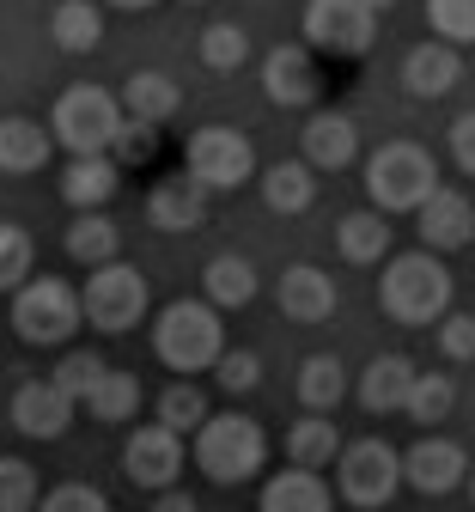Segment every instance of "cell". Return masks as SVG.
Listing matches in <instances>:
<instances>
[{
	"label": "cell",
	"mask_w": 475,
	"mask_h": 512,
	"mask_svg": "<svg viewBox=\"0 0 475 512\" xmlns=\"http://www.w3.org/2000/svg\"><path fill=\"white\" fill-rule=\"evenodd\" d=\"M49 37L67 55H92L104 43V13L92 7V0H61V7L49 13Z\"/></svg>",
	"instance_id": "29"
},
{
	"label": "cell",
	"mask_w": 475,
	"mask_h": 512,
	"mask_svg": "<svg viewBox=\"0 0 475 512\" xmlns=\"http://www.w3.org/2000/svg\"><path fill=\"white\" fill-rule=\"evenodd\" d=\"M427 25L439 43H475V0H427Z\"/></svg>",
	"instance_id": "39"
},
{
	"label": "cell",
	"mask_w": 475,
	"mask_h": 512,
	"mask_svg": "<svg viewBox=\"0 0 475 512\" xmlns=\"http://www.w3.org/2000/svg\"><path fill=\"white\" fill-rule=\"evenodd\" d=\"M439 354L445 360H475V317L469 311H451L439 324Z\"/></svg>",
	"instance_id": "43"
},
{
	"label": "cell",
	"mask_w": 475,
	"mask_h": 512,
	"mask_svg": "<svg viewBox=\"0 0 475 512\" xmlns=\"http://www.w3.org/2000/svg\"><path fill=\"white\" fill-rule=\"evenodd\" d=\"M80 311H86V324H92V330H104V336H128V330L147 317V275L116 256V263L92 269V281L80 287Z\"/></svg>",
	"instance_id": "9"
},
{
	"label": "cell",
	"mask_w": 475,
	"mask_h": 512,
	"mask_svg": "<svg viewBox=\"0 0 475 512\" xmlns=\"http://www.w3.org/2000/svg\"><path fill=\"white\" fill-rule=\"evenodd\" d=\"M37 512H110V500L98 488H86V482H61V488H49L37 500Z\"/></svg>",
	"instance_id": "42"
},
{
	"label": "cell",
	"mask_w": 475,
	"mask_h": 512,
	"mask_svg": "<svg viewBox=\"0 0 475 512\" xmlns=\"http://www.w3.org/2000/svg\"><path fill=\"white\" fill-rule=\"evenodd\" d=\"M415 360L409 354H378L366 372H360V409L366 415H402L409 409V391H415Z\"/></svg>",
	"instance_id": "19"
},
{
	"label": "cell",
	"mask_w": 475,
	"mask_h": 512,
	"mask_svg": "<svg viewBox=\"0 0 475 512\" xmlns=\"http://www.w3.org/2000/svg\"><path fill=\"white\" fill-rule=\"evenodd\" d=\"M262 512H335V494L317 470H281L262 482Z\"/></svg>",
	"instance_id": "24"
},
{
	"label": "cell",
	"mask_w": 475,
	"mask_h": 512,
	"mask_svg": "<svg viewBox=\"0 0 475 512\" xmlns=\"http://www.w3.org/2000/svg\"><path fill=\"white\" fill-rule=\"evenodd\" d=\"M43 500V476L25 458H0V512H37Z\"/></svg>",
	"instance_id": "38"
},
{
	"label": "cell",
	"mask_w": 475,
	"mask_h": 512,
	"mask_svg": "<svg viewBox=\"0 0 475 512\" xmlns=\"http://www.w3.org/2000/svg\"><path fill=\"white\" fill-rule=\"evenodd\" d=\"M195 470L208 476V482H220V488H238V482H250L262 464H268V433L250 421V415H208L201 421V433H195Z\"/></svg>",
	"instance_id": "5"
},
{
	"label": "cell",
	"mask_w": 475,
	"mask_h": 512,
	"mask_svg": "<svg viewBox=\"0 0 475 512\" xmlns=\"http://www.w3.org/2000/svg\"><path fill=\"white\" fill-rule=\"evenodd\" d=\"M451 409H457V384H451L445 372H421L402 415H409L415 427H439V421H451Z\"/></svg>",
	"instance_id": "34"
},
{
	"label": "cell",
	"mask_w": 475,
	"mask_h": 512,
	"mask_svg": "<svg viewBox=\"0 0 475 512\" xmlns=\"http://www.w3.org/2000/svg\"><path fill=\"white\" fill-rule=\"evenodd\" d=\"M31 263H37L31 232L13 226V220H0V293H19L31 281Z\"/></svg>",
	"instance_id": "36"
},
{
	"label": "cell",
	"mask_w": 475,
	"mask_h": 512,
	"mask_svg": "<svg viewBox=\"0 0 475 512\" xmlns=\"http://www.w3.org/2000/svg\"><path fill=\"white\" fill-rule=\"evenodd\" d=\"M55 153V135L49 122H31V116H0V171L7 177H31L43 171Z\"/></svg>",
	"instance_id": "22"
},
{
	"label": "cell",
	"mask_w": 475,
	"mask_h": 512,
	"mask_svg": "<svg viewBox=\"0 0 475 512\" xmlns=\"http://www.w3.org/2000/svg\"><path fill=\"white\" fill-rule=\"evenodd\" d=\"M463 80V55L451 43H415L402 61V92L409 98H445Z\"/></svg>",
	"instance_id": "21"
},
{
	"label": "cell",
	"mask_w": 475,
	"mask_h": 512,
	"mask_svg": "<svg viewBox=\"0 0 475 512\" xmlns=\"http://www.w3.org/2000/svg\"><path fill=\"white\" fill-rule=\"evenodd\" d=\"M415 226H421V244L439 256V250H463L469 238H475V202L463 196V189H445L439 183V196L415 214Z\"/></svg>",
	"instance_id": "18"
},
{
	"label": "cell",
	"mask_w": 475,
	"mask_h": 512,
	"mask_svg": "<svg viewBox=\"0 0 475 512\" xmlns=\"http://www.w3.org/2000/svg\"><path fill=\"white\" fill-rule=\"evenodd\" d=\"M49 135L55 147H67V159H104L122 135V98L80 80V86H67L55 98V116H49Z\"/></svg>",
	"instance_id": "4"
},
{
	"label": "cell",
	"mask_w": 475,
	"mask_h": 512,
	"mask_svg": "<svg viewBox=\"0 0 475 512\" xmlns=\"http://www.w3.org/2000/svg\"><path fill=\"white\" fill-rule=\"evenodd\" d=\"M445 141H451L457 171H463V177H475V110H463V116L451 122V135H445Z\"/></svg>",
	"instance_id": "44"
},
{
	"label": "cell",
	"mask_w": 475,
	"mask_h": 512,
	"mask_svg": "<svg viewBox=\"0 0 475 512\" xmlns=\"http://www.w3.org/2000/svg\"><path fill=\"white\" fill-rule=\"evenodd\" d=\"M214 384H220L226 397H250L256 384H262V360H256L250 348H226L220 366H214Z\"/></svg>",
	"instance_id": "40"
},
{
	"label": "cell",
	"mask_w": 475,
	"mask_h": 512,
	"mask_svg": "<svg viewBox=\"0 0 475 512\" xmlns=\"http://www.w3.org/2000/svg\"><path fill=\"white\" fill-rule=\"evenodd\" d=\"M183 464H189L183 439H177L171 427H159V421L134 427V433H128V445H122V470H128V482H141L147 494H165V488H177Z\"/></svg>",
	"instance_id": "11"
},
{
	"label": "cell",
	"mask_w": 475,
	"mask_h": 512,
	"mask_svg": "<svg viewBox=\"0 0 475 512\" xmlns=\"http://www.w3.org/2000/svg\"><path fill=\"white\" fill-rule=\"evenodd\" d=\"M366 7H372V13H384V7H396V0H366Z\"/></svg>",
	"instance_id": "47"
},
{
	"label": "cell",
	"mask_w": 475,
	"mask_h": 512,
	"mask_svg": "<svg viewBox=\"0 0 475 512\" xmlns=\"http://www.w3.org/2000/svg\"><path fill=\"white\" fill-rule=\"evenodd\" d=\"M80 324H86L80 287H67L61 275H31V281L13 293V330H19L31 348H61Z\"/></svg>",
	"instance_id": "6"
},
{
	"label": "cell",
	"mask_w": 475,
	"mask_h": 512,
	"mask_svg": "<svg viewBox=\"0 0 475 512\" xmlns=\"http://www.w3.org/2000/svg\"><path fill=\"white\" fill-rule=\"evenodd\" d=\"M396 488H402V452L396 445H384V439L342 445V458H335V494H342L348 506L378 512V506L396 500Z\"/></svg>",
	"instance_id": "8"
},
{
	"label": "cell",
	"mask_w": 475,
	"mask_h": 512,
	"mask_svg": "<svg viewBox=\"0 0 475 512\" xmlns=\"http://www.w3.org/2000/svg\"><path fill=\"white\" fill-rule=\"evenodd\" d=\"M342 397H348V366L335 360V354H311L299 366V403H305V415H329Z\"/></svg>",
	"instance_id": "31"
},
{
	"label": "cell",
	"mask_w": 475,
	"mask_h": 512,
	"mask_svg": "<svg viewBox=\"0 0 475 512\" xmlns=\"http://www.w3.org/2000/svg\"><path fill=\"white\" fill-rule=\"evenodd\" d=\"M153 354L195 378V372H214L220 354H226V324H220V311L208 299H171L159 317H153Z\"/></svg>",
	"instance_id": "2"
},
{
	"label": "cell",
	"mask_w": 475,
	"mask_h": 512,
	"mask_svg": "<svg viewBox=\"0 0 475 512\" xmlns=\"http://www.w3.org/2000/svg\"><path fill=\"white\" fill-rule=\"evenodd\" d=\"M104 372H110V366H104V354H92V348H67V354H61V366H55L49 378H55V384H61V391L74 397L80 409H86V397L104 384Z\"/></svg>",
	"instance_id": "35"
},
{
	"label": "cell",
	"mask_w": 475,
	"mask_h": 512,
	"mask_svg": "<svg viewBox=\"0 0 475 512\" xmlns=\"http://www.w3.org/2000/svg\"><path fill=\"white\" fill-rule=\"evenodd\" d=\"M147 220L159 232H195L201 220H208V189H201L189 171H171L147 189Z\"/></svg>",
	"instance_id": "16"
},
{
	"label": "cell",
	"mask_w": 475,
	"mask_h": 512,
	"mask_svg": "<svg viewBox=\"0 0 475 512\" xmlns=\"http://www.w3.org/2000/svg\"><path fill=\"white\" fill-rule=\"evenodd\" d=\"M335 250H342V263H390V220L378 208H354L342 214V226H335Z\"/></svg>",
	"instance_id": "25"
},
{
	"label": "cell",
	"mask_w": 475,
	"mask_h": 512,
	"mask_svg": "<svg viewBox=\"0 0 475 512\" xmlns=\"http://www.w3.org/2000/svg\"><path fill=\"white\" fill-rule=\"evenodd\" d=\"M116 183H122V165L104 153V159H67L61 171V202L74 208V214H104L110 196H116Z\"/></svg>",
	"instance_id": "20"
},
{
	"label": "cell",
	"mask_w": 475,
	"mask_h": 512,
	"mask_svg": "<svg viewBox=\"0 0 475 512\" xmlns=\"http://www.w3.org/2000/svg\"><path fill=\"white\" fill-rule=\"evenodd\" d=\"M335 458H342V433H335V421L329 415H299L293 427H287V464L293 470H329Z\"/></svg>",
	"instance_id": "26"
},
{
	"label": "cell",
	"mask_w": 475,
	"mask_h": 512,
	"mask_svg": "<svg viewBox=\"0 0 475 512\" xmlns=\"http://www.w3.org/2000/svg\"><path fill=\"white\" fill-rule=\"evenodd\" d=\"M183 171L208 189V196H226V189L256 177V147H250V135H238V128L208 122V128H195L183 141Z\"/></svg>",
	"instance_id": "7"
},
{
	"label": "cell",
	"mask_w": 475,
	"mask_h": 512,
	"mask_svg": "<svg viewBox=\"0 0 475 512\" xmlns=\"http://www.w3.org/2000/svg\"><path fill=\"white\" fill-rule=\"evenodd\" d=\"M299 159L311 171H348L360 159V128L348 110H317L305 128H299Z\"/></svg>",
	"instance_id": "15"
},
{
	"label": "cell",
	"mask_w": 475,
	"mask_h": 512,
	"mask_svg": "<svg viewBox=\"0 0 475 512\" xmlns=\"http://www.w3.org/2000/svg\"><path fill=\"white\" fill-rule=\"evenodd\" d=\"M262 92H268V104H281V110H305V104H317L323 80H317L311 49H305V43L268 49V61H262Z\"/></svg>",
	"instance_id": "14"
},
{
	"label": "cell",
	"mask_w": 475,
	"mask_h": 512,
	"mask_svg": "<svg viewBox=\"0 0 475 512\" xmlns=\"http://www.w3.org/2000/svg\"><path fill=\"white\" fill-rule=\"evenodd\" d=\"M250 61V37L238 25H208L201 31V68H214V74H238Z\"/></svg>",
	"instance_id": "37"
},
{
	"label": "cell",
	"mask_w": 475,
	"mask_h": 512,
	"mask_svg": "<svg viewBox=\"0 0 475 512\" xmlns=\"http://www.w3.org/2000/svg\"><path fill=\"white\" fill-rule=\"evenodd\" d=\"M201 299H208L214 311H238L256 299V269H250V256H214L208 269H201Z\"/></svg>",
	"instance_id": "28"
},
{
	"label": "cell",
	"mask_w": 475,
	"mask_h": 512,
	"mask_svg": "<svg viewBox=\"0 0 475 512\" xmlns=\"http://www.w3.org/2000/svg\"><path fill=\"white\" fill-rule=\"evenodd\" d=\"M13 427L25 433V439H61L67 427H74V415H80V403L61 391L55 378H25L19 391H13Z\"/></svg>",
	"instance_id": "12"
},
{
	"label": "cell",
	"mask_w": 475,
	"mask_h": 512,
	"mask_svg": "<svg viewBox=\"0 0 475 512\" xmlns=\"http://www.w3.org/2000/svg\"><path fill=\"white\" fill-rule=\"evenodd\" d=\"M177 110H183V92H177L171 74L141 68V74L122 80V116H128V122H153V128H165Z\"/></svg>",
	"instance_id": "23"
},
{
	"label": "cell",
	"mask_w": 475,
	"mask_h": 512,
	"mask_svg": "<svg viewBox=\"0 0 475 512\" xmlns=\"http://www.w3.org/2000/svg\"><path fill=\"white\" fill-rule=\"evenodd\" d=\"M141 403H147L141 378L110 366V372H104V384H98V391L86 397V415H92V421H104V427H122V421H134V415H141Z\"/></svg>",
	"instance_id": "32"
},
{
	"label": "cell",
	"mask_w": 475,
	"mask_h": 512,
	"mask_svg": "<svg viewBox=\"0 0 475 512\" xmlns=\"http://www.w3.org/2000/svg\"><path fill=\"white\" fill-rule=\"evenodd\" d=\"M262 202L268 214H305L317 202V171L305 159H281V165H268L262 171Z\"/></svg>",
	"instance_id": "27"
},
{
	"label": "cell",
	"mask_w": 475,
	"mask_h": 512,
	"mask_svg": "<svg viewBox=\"0 0 475 512\" xmlns=\"http://www.w3.org/2000/svg\"><path fill=\"white\" fill-rule=\"evenodd\" d=\"M305 43L323 49V55H372L378 43V13L366 7V0H311L305 7Z\"/></svg>",
	"instance_id": "10"
},
{
	"label": "cell",
	"mask_w": 475,
	"mask_h": 512,
	"mask_svg": "<svg viewBox=\"0 0 475 512\" xmlns=\"http://www.w3.org/2000/svg\"><path fill=\"white\" fill-rule=\"evenodd\" d=\"M275 299H281V311L293 317V324H323V317H335V305H342L335 281H329L317 263H293V269H281Z\"/></svg>",
	"instance_id": "17"
},
{
	"label": "cell",
	"mask_w": 475,
	"mask_h": 512,
	"mask_svg": "<svg viewBox=\"0 0 475 512\" xmlns=\"http://www.w3.org/2000/svg\"><path fill=\"white\" fill-rule=\"evenodd\" d=\"M147 512H195V494H183V488H165V494H153V506Z\"/></svg>",
	"instance_id": "45"
},
{
	"label": "cell",
	"mask_w": 475,
	"mask_h": 512,
	"mask_svg": "<svg viewBox=\"0 0 475 512\" xmlns=\"http://www.w3.org/2000/svg\"><path fill=\"white\" fill-rule=\"evenodd\" d=\"M469 500H475V464H469Z\"/></svg>",
	"instance_id": "48"
},
{
	"label": "cell",
	"mask_w": 475,
	"mask_h": 512,
	"mask_svg": "<svg viewBox=\"0 0 475 512\" xmlns=\"http://www.w3.org/2000/svg\"><path fill=\"white\" fill-rule=\"evenodd\" d=\"M153 421L171 427L177 439L183 433H201V421H208V397H201V384H165L159 403H153Z\"/></svg>",
	"instance_id": "33"
},
{
	"label": "cell",
	"mask_w": 475,
	"mask_h": 512,
	"mask_svg": "<svg viewBox=\"0 0 475 512\" xmlns=\"http://www.w3.org/2000/svg\"><path fill=\"white\" fill-rule=\"evenodd\" d=\"M153 153H159V128H153V122H128V116H122V135H116L110 159L128 171V165H153Z\"/></svg>",
	"instance_id": "41"
},
{
	"label": "cell",
	"mask_w": 475,
	"mask_h": 512,
	"mask_svg": "<svg viewBox=\"0 0 475 512\" xmlns=\"http://www.w3.org/2000/svg\"><path fill=\"white\" fill-rule=\"evenodd\" d=\"M366 196H372V208L384 220L390 214H421L439 196V165H433V153L415 147V141H384L366 159Z\"/></svg>",
	"instance_id": "3"
},
{
	"label": "cell",
	"mask_w": 475,
	"mask_h": 512,
	"mask_svg": "<svg viewBox=\"0 0 475 512\" xmlns=\"http://www.w3.org/2000/svg\"><path fill=\"white\" fill-rule=\"evenodd\" d=\"M189 7H201V0H189Z\"/></svg>",
	"instance_id": "49"
},
{
	"label": "cell",
	"mask_w": 475,
	"mask_h": 512,
	"mask_svg": "<svg viewBox=\"0 0 475 512\" xmlns=\"http://www.w3.org/2000/svg\"><path fill=\"white\" fill-rule=\"evenodd\" d=\"M378 305H384V317H396V324H409V330L445 324L451 317V269L433 250H402L378 275Z\"/></svg>",
	"instance_id": "1"
},
{
	"label": "cell",
	"mask_w": 475,
	"mask_h": 512,
	"mask_svg": "<svg viewBox=\"0 0 475 512\" xmlns=\"http://www.w3.org/2000/svg\"><path fill=\"white\" fill-rule=\"evenodd\" d=\"M402 482H409L415 494H451V488H463L469 482V458H463V445L457 439H415L409 452H402Z\"/></svg>",
	"instance_id": "13"
},
{
	"label": "cell",
	"mask_w": 475,
	"mask_h": 512,
	"mask_svg": "<svg viewBox=\"0 0 475 512\" xmlns=\"http://www.w3.org/2000/svg\"><path fill=\"white\" fill-rule=\"evenodd\" d=\"M67 256L74 263H86V269H104V263H116V250H122V232H116V220L110 214H74V226H67Z\"/></svg>",
	"instance_id": "30"
},
{
	"label": "cell",
	"mask_w": 475,
	"mask_h": 512,
	"mask_svg": "<svg viewBox=\"0 0 475 512\" xmlns=\"http://www.w3.org/2000/svg\"><path fill=\"white\" fill-rule=\"evenodd\" d=\"M110 7H122V13H141V7H153V0H110Z\"/></svg>",
	"instance_id": "46"
}]
</instances>
